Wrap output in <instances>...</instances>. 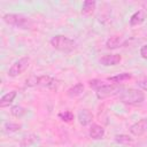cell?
<instances>
[{"label": "cell", "instance_id": "1", "mask_svg": "<svg viewBox=\"0 0 147 147\" xmlns=\"http://www.w3.org/2000/svg\"><path fill=\"white\" fill-rule=\"evenodd\" d=\"M2 21L10 26H15V28L23 29V30H29L33 26L32 20L22 14H14V13L5 14L2 16Z\"/></svg>", "mask_w": 147, "mask_h": 147}, {"label": "cell", "instance_id": "2", "mask_svg": "<svg viewBox=\"0 0 147 147\" xmlns=\"http://www.w3.org/2000/svg\"><path fill=\"white\" fill-rule=\"evenodd\" d=\"M119 101L129 106L141 105L145 101V93L138 88H126L119 93Z\"/></svg>", "mask_w": 147, "mask_h": 147}, {"label": "cell", "instance_id": "3", "mask_svg": "<svg viewBox=\"0 0 147 147\" xmlns=\"http://www.w3.org/2000/svg\"><path fill=\"white\" fill-rule=\"evenodd\" d=\"M49 42L53 46V48H55L60 52H64V53H70V52L75 51L77 47L76 42L72 39H70L67 36H63V34L54 36Z\"/></svg>", "mask_w": 147, "mask_h": 147}, {"label": "cell", "instance_id": "4", "mask_svg": "<svg viewBox=\"0 0 147 147\" xmlns=\"http://www.w3.org/2000/svg\"><path fill=\"white\" fill-rule=\"evenodd\" d=\"M25 85L29 87L33 86H41V87H47V88H56L57 86V80L54 77H51L48 75H42V76H31L25 80Z\"/></svg>", "mask_w": 147, "mask_h": 147}, {"label": "cell", "instance_id": "5", "mask_svg": "<svg viewBox=\"0 0 147 147\" xmlns=\"http://www.w3.org/2000/svg\"><path fill=\"white\" fill-rule=\"evenodd\" d=\"M30 64V57L29 56H23L18 60H16L9 68L8 70V76L9 77H17L22 75L29 67Z\"/></svg>", "mask_w": 147, "mask_h": 147}, {"label": "cell", "instance_id": "6", "mask_svg": "<svg viewBox=\"0 0 147 147\" xmlns=\"http://www.w3.org/2000/svg\"><path fill=\"white\" fill-rule=\"evenodd\" d=\"M123 90V86L119 84H103L100 88L96 90V96L98 99H106L121 93Z\"/></svg>", "mask_w": 147, "mask_h": 147}, {"label": "cell", "instance_id": "7", "mask_svg": "<svg viewBox=\"0 0 147 147\" xmlns=\"http://www.w3.org/2000/svg\"><path fill=\"white\" fill-rule=\"evenodd\" d=\"M130 133L134 137H140L147 132V118H141L130 126Z\"/></svg>", "mask_w": 147, "mask_h": 147}, {"label": "cell", "instance_id": "8", "mask_svg": "<svg viewBox=\"0 0 147 147\" xmlns=\"http://www.w3.org/2000/svg\"><path fill=\"white\" fill-rule=\"evenodd\" d=\"M100 63L105 67H113L117 65L122 61V56L119 54H105L100 57Z\"/></svg>", "mask_w": 147, "mask_h": 147}, {"label": "cell", "instance_id": "9", "mask_svg": "<svg viewBox=\"0 0 147 147\" xmlns=\"http://www.w3.org/2000/svg\"><path fill=\"white\" fill-rule=\"evenodd\" d=\"M77 119L79 122L80 125L83 126H86V125H90L93 121V114L91 110L88 109H82L78 111V115H77Z\"/></svg>", "mask_w": 147, "mask_h": 147}, {"label": "cell", "instance_id": "10", "mask_svg": "<svg viewBox=\"0 0 147 147\" xmlns=\"http://www.w3.org/2000/svg\"><path fill=\"white\" fill-rule=\"evenodd\" d=\"M105 133H106V131H105L103 126H101L99 124H92L90 126L88 134L93 140H101L105 137Z\"/></svg>", "mask_w": 147, "mask_h": 147}, {"label": "cell", "instance_id": "11", "mask_svg": "<svg viewBox=\"0 0 147 147\" xmlns=\"http://www.w3.org/2000/svg\"><path fill=\"white\" fill-rule=\"evenodd\" d=\"M16 95H17V92L16 91H10V92L3 94L1 96V99H0V107L1 108H5V107H8L9 105H11L13 101L15 100Z\"/></svg>", "mask_w": 147, "mask_h": 147}, {"label": "cell", "instance_id": "12", "mask_svg": "<svg viewBox=\"0 0 147 147\" xmlns=\"http://www.w3.org/2000/svg\"><path fill=\"white\" fill-rule=\"evenodd\" d=\"M122 45V38L119 36H111L106 41V48L107 49H116Z\"/></svg>", "mask_w": 147, "mask_h": 147}, {"label": "cell", "instance_id": "13", "mask_svg": "<svg viewBox=\"0 0 147 147\" xmlns=\"http://www.w3.org/2000/svg\"><path fill=\"white\" fill-rule=\"evenodd\" d=\"M131 78H132V75L130 72H122V74H118L116 76L108 77V80L113 82L114 84H119V83H124V82H126Z\"/></svg>", "mask_w": 147, "mask_h": 147}, {"label": "cell", "instance_id": "14", "mask_svg": "<svg viewBox=\"0 0 147 147\" xmlns=\"http://www.w3.org/2000/svg\"><path fill=\"white\" fill-rule=\"evenodd\" d=\"M83 92H84V85H83V83H76L75 85H72V86L67 91V94H68V96H70V98H75V96L80 95Z\"/></svg>", "mask_w": 147, "mask_h": 147}, {"label": "cell", "instance_id": "15", "mask_svg": "<svg viewBox=\"0 0 147 147\" xmlns=\"http://www.w3.org/2000/svg\"><path fill=\"white\" fill-rule=\"evenodd\" d=\"M145 21V14L142 10H138L136 11L131 17H130V25L131 26H137L139 24H141Z\"/></svg>", "mask_w": 147, "mask_h": 147}, {"label": "cell", "instance_id": "16", "mask_svg": "<svg viewBox=\"0 0 147 147\" xmlns=\"http://www.w3.org/2000/svg\"><path fill=\"white\" fill-rule=\"evenodd\" d=\"M95 6H96V2L94 0H86L83 2V6H82V14L83 15H90L94 11L95 9Z\"/></svg>", "mask_w": 147, "mask_h": 147}, {"label": "cell", "instance_id": "17", "mask_svg": "<svg viewBox=\"0 0 147 147\" xmlns=\"http://www.w3.org/2000/svg\"><path fill=\"white\" fill-rule=\"evenodd\" d=\"M114 140L119 145H129L133 142V138H131L129 134H116Z\"/></svg>", "mask_w": 147, "mask_h": 147}, {"label": "cell", "instance_id": "18", "mask_svg": "<svg viewBox=\"0 0 147 147\" xmlns=\"http://www.w3.org/2000/svg\"><path fill=\"white\" fill-rule=\"evenodd\" d=\"M20 130H21V125L17 123L7 122L3 125V132H6V133H13V132H17Z\"/></svg>", "mask_w": 147, "mask_h": 147}, {"label": "cell", "instance_id": "19", "mask_svg": "<svg viewBox=\"0 0 147 147\" xmlns=\"http://www.w3.org/2000/svg\"><path fill=\"white\" fill-rule=\"evenodd\" d=\"M59 118L62 121V122H65V123H69V122H72L74 118H75V115L72 111L70 110H64V111H61L59 113Z\"/></svg>", "mask_w": 147, "mask_h": 147}, {"label": "cell", "instance_id": "20", "mask_svg": "<svg viewBox=\"0 0 147 147\" xmlns=\"http://www.w3.org/2000/svg\"><path fill=\"white\" fill-rule=\"evenodd\" d=\"M37 139H38V137H37L36 134L25 136V137H23V139L21 140V147H29V146H31Z\"/></svg>", "mask_w": 147, "mask_h": 147}, {"label": "cell", "instance_id": "21", "mask_svg": "<svg viewBox=\"0 0 147 147\" xmlns=\"http://www.w3.org/2000/svg\"><path fill=\"white\" fill-rule=\"evenodd\" d=\"M10 114L15 117H22L23 115L26 114V109L21 107V106H13L10 108Z\"/></svg>", "mask_w": 147, "mask_h": 147}, {"label": "cell", "instance_id": "22", "mask_svg": "<svg viewBox=\"0 0 147 147\" xmlns=\"http://www.w3.org/2000/svg\"><path fill=\"white\" fill-rule=\"evenodd\" d=\"M88 85H90V87H92V88H94L96 91L98 88H100L103 85V82L100 80V79H91L88 82Z\"/></svg>", "mask_w": 147, "mask_h": 147}, {"label": "cell", "instance_id": "23", "mask_svg": "<svg viewBox=\"0 0 147 147\" xmlns=\"http://www.w3.org/2000/svg\"><path fill=\"white\" fill-rule=\"evenodd\" d=\"M137 85H138V87H139L141 91H147V77H145V78L138 80V82H137Z\"/></svg>", "mask_w": 147, "mask_h": 147}, {"label": "cell", "instance_id": "24", "mask_svg": "<svg viewBox=\"0 0 147 147\" xmlns=\"http://www.w3.org/2000/svg\"><path fill=\"white\" fill-rule=\"evenodd\" d=\"M140 55H141V57L144 60H147V45L141 46V48H140Z\"/></svg>", "mask_w": 147, "mask_h": 147}]
</instances>
